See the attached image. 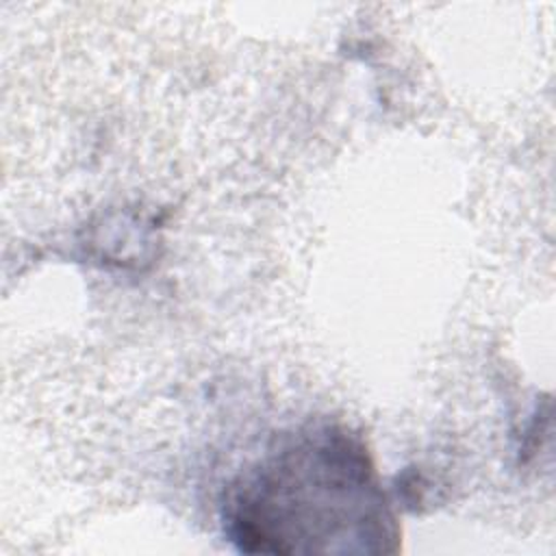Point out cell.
Listing matches in <instances>:
<instances>
[{
    "mask_svg": "<svg viewBox=\"0 0 556 556\" xmlns=\"http://www.w3.org/2000/svg\"><path fill=\"white\" fill-rule=\"evenodd\" d=\"M365 450L345 432L298 434L243 478L228 504L232 541L245 552H334L358 541L363 552L391 549L393 519Z\"/></svg>",
    "mask_w": 556,
    "mask_h": 556,
    "instance_id": "cell-1",
    "label": "cell"
}]
</instances>
